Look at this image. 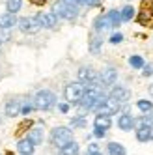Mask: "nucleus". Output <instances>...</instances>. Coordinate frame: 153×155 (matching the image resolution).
<instances>
[{
    "instance_id": "nucleus-32",
    "label": "nucleus",
    "mask_w": 153,
    "mask_h": 155,
    "mask_svg": "<svg viewBox=\"0 0 153 155\" xmlns=\"http://www.w3.org/2000/svg\"><path fill=\"white\" fill-rule=\"evenodd\" d=\"M105 135H106V131H105V129H99V127H95V129H93V137H95V138H103Z\"/></svg>"
},
{
    "instance_id": "nucleus-19",
    "label": "nucleus",
    "mask_w": 153,
    "mask_h": 155,
    "mask_svg": "<svg viewBox=\"0 0 153 155\" xmlns=\"http://www.w3.org/2000/svg\"><path fill=\"white\" fill-rule=\"evenodd\" d=\"M119 17H122V23L133 21V17H135V8L133 6H123L122 9H119Z\"/></svg>"
},
{
    "instance_id": "nucleus-6",
    "label": "nucleus",
    "mask_w": 153,
    "mask_h": 155,
    "mask_svg": "<svg viewBox=\"0 0 153 155\" xmlns=\"http://www.w3.org/2000/svg\"><path fill=\"white\" fill-rule=\"evenodd\" d=\"M17 25H19V30L23 32V34H30V36L37 34V32L41 30V26H39L36 17H23V19L17 21Z\"/></svg>"
},
{
    "instance_id": "nucleus-37",
    "label": "nucleus",
    "mask_w": 153,
    "mask_h": 155,
    "mask_svg": "<svg viewBox=\"0 0 153 155\" xmlns=\"http://www.w3.org/2000/svg\"><path fill=\"white\" fill-rule=\"evenodd\" d=\"M86 155H103V153H101V151H88Z\"/></svg>"
},
{
    "instance_id": "nucleus-23",
    "label": "nucleus",
    "mask_w": 153,
    "mask_h": 155,
    "mask_svg": "<svg viewBox=\"0 0 153 155\" xmlns=\"http://www.w3.org/2000/svg\"><path fill=\"white\" fill-rule=\"evenodd\" d=\"M146 116H142L140 121H135V125H148V127H153V110L149 112H144Z\"/></svg>"
},
{
    "instance_id": "nucleus-27",
    "label": "nucleus",
    "mask_w": 153,
    "mask_h": 155,
    "mask_svg": "<svg viewBox=\"0 0 153 155\" xmlns=\"http://www.w3.org/2000/svg\"><path fill=\"white\" fill-rule=\"evenodd\" d=\"M108 17H110L114 28L119 26V23H122V17H119V12H118V9H110V12H108Z\"/></svg>"
},
{
    "instance_id": "nucleus-29",
    "label": "nucleus",
    "mask_w": 153,
    "mask_h": 155,
    "mask_svg": "<svg viewBox=\"0 0 153 155\" xmlns=\"http://www.w3.org/2000/svg\"><path fill=\"white\" fill-rule=\"evenodd\" d=\"M84 125H86V120H84V116L71 120V127H84Z\"/></svg>"
},
{
    "instance_id": "nucleus-8",
    "label": "nucleus",
    "mask_w": 153,
    "mask_h": 155,
    "mask_svg": "<svg viewBox=\"0 0 153 155\" xmlns=\"http://www.w3.org/2000/svg\"><path fill=\"white\" fill-rule=\"evenodd\" d=\"M93 28H95V32H105V30L114 28V25H112L110 17H108V13H105V15H99V17H97V19L93 21Z\"/></svg>"
},
{
    "instance_id": "nucleus-40",
    "label": "nucleus",
    "mask_w": 153,
    "mask_h": 155,
    "mask_svg": "<svg viewBox=\"0 0 153 155\" xmlns=\"http://www.w3.org/2000/svg\"><path fill=\"white\" fill-rule=\"evenodd\" d=\"M149 94H151V95H153V84H151V86H149Z\"/></svg>"
},
{
    "instance_id": "nucleus-9",
    "label": "nucleus",
    "mask_w": 153,
    "mask_h": 155,
    "mask_svg": "<svg viewBox=\"0 0 153 155\" xmlns=\"http://www.w3.org/2000/svg\"><path fill=\"white\" fill-rule=\"evenodd\" d=\"M34 150H36V144L32 142L28 137L26 138H21L17 142V151L21 155H34Z\"/></svg>"
},
{
    "instance_id": "nucleus-1",
    "label": "nucleus",
    "mask_w": 153,
    "mask_h": 155,
    "mask_svg": "<svg viewBox=\"0 0 153 155\" xmlns=\"http://www.w3.org/2000/svg\"><path fill=\"white\" fill-rule=\"evenodd\" d=\"M84 92H86L84 82H80V81H76V82H69L67 86H65V90H63L65 101H67L69 105H79V101L82 99Z\"/></svg>"
},
{
    "instance_id": "nucleus-22",
    "label": "nucleus",
    "mask_w": 153,
    "mask_h": 155,
    "mask_svg": "<svg viewBox=\"0 0 153 155\" xmlns=\"http://www.w3.org/2000/svg\"><path fill=\"white\" fill-rule=\"evenodd\" d=\"M108 153L110 155H125V146H122L119 142H110L108 144Z\"/></svg>"
},
{
    "instance_id": "nucleus-10",
    "label": "nucleus",
    "mask_w": 153,
    "mask_h": 155,
    "mask_svg": "<svg viewBox=\"0 0 153 155\" xmlns=\"http://www.w3.org/2000/svg\"><path fill=\"white\" fill-rule=\"evenodd\" d=\"M99 79H101V82H103L105 86H112V84L116 82V79H118V71H116L114 68H105V69L99 73Z\"/></svg>"
},
{
    "instance_id": "nucleus-26",
    "label": "nucleus",
    "mask_w": 153,
    "mask_h": 155,
    "mask_svg": "<svg viewBox=\"0 0 153 155\" xmlns=\"http://www.w3.org/2000/svg\"><path fill=\"white\" fill-rule=\"evenodd\" d=\"M136 107H138V110H142V112H149V110H153V103L148 101V99H140V101H136Z\"/></svg>"
},
{
    "instance_id": "nucleus-11",
    "label": "nucleus",
    "mask_w": 153,
    "mask_h": 155,
    "mask_svg": "<svg viewBox=\"0 0 153 155\" xmlns=\"http://www.w3.org/2000/svg\"><path fill=\"white\" fill-rule=\"evenodd\" d=\"M110 95H112L114 99H118V101L123 105V103H127V101H129L131 92L127 90L125 86H114V88H112V92H110Z\"/></svg>"
},
{
    "instance_id": "nucleus-35",
    "label": "nucleus",
    "mask_w": 153,
    "mask_h": 155,
    "mask_svg": "<svg viewBox=\"0 0 153 155\" xmlns=\"http://www.w3.org/2000/svg\"><path fill=\"white\" fill-rule=\"evenodd\" d=\"M99 2H101V0H84V4H86V6H90V8L97 6V4H99Z\"/></svg>"
},
{
    "instance_id": "nucleus-41",
    "label": "nucleus",
    "mask_w": 153,
    "mask_h": 155,
    "mask_svg": "<svg viewBox=\"0 0 153 155\" xmlns=\"http://www.w3.org/2000/svg\"><path fill=\"white\" fill-rule=\"evenodd\" d=\"M0 124H2V118H0Z\"/></svg>"
},
{
    "instance_id": "nucleus-16",
    "label": "nucleus",
    "mask_w": 153,
    "mask_h": 155,
    "mask_svg": "<svg viewBox=\"0 0 153 155\" xmlns=\"http://www.w3.org/2000/svg\"><path fill=\"white\" fill-rule=\"evenodd\" d=\"M79 151H80L79 144H76L75 140H71V142L65 144V146H62V148H60L58 155H79Z\"/></svg>"
},
{
    "instance_id": "nucleus-4",
    "label": "nucleus",
    "mask_w": 153,
    "mask_h": 155,
    "mask_svg": "<svg viewBox=\"0 0 153 155\" xmlns=\"http://www.w3.org/2000/svg\"><path fill=\"white\" fill-rule=\"evenodd\" d=\"M54 105H56V95L49 90H41L34 97V108H37V110H49Z\"/></svg>"
},
{
    "instance_id": "nucleus-25",
    "label": "nucleus",
    "mask_w": 153,
    "mask_h": 155,
    "mask_svg": "<svg viewBox=\"0 0 153 155\" xmlns=\"http://www.w3.org/2000/svg\"><path fill=\"white\" fill-rule=\"evenodd\" d=\"M101 43H103V41H101V38H99V36H97V38L93 36V38L90 39V52L97 54V52L101 51Z\"/></svg>"
},
{
    "instance_id": "nucleus-12",
    "label": "nucleus",
    "mask_w": 153,
    "mask_h": 155,
    "mask_svg": "<svg viewBox=\"0 0 153 155\" xmlns=\"http://www.w3.org/2000/svg\"><path fill=\"white\" fill-rule=\"evenodd\" d=\"M118 127L122 129V131H133V127H135V118L131 116L129 112H123L122 116L118 118Z\"/></svg>"
},
{
    "instance_id": "nucleus-18",
    "label": "nucleus",
    "mask_w": 153,
    "mask_h": 155,
    "mask_svg": "<svg viewBox=\"0 0 153 155\" xmlns=\"http://www.w3.org/2000/svg\"><path fill=\"white\" fill-rule=\"evenodd\" d=\"M43 137H45V135H43V127H32L30 133H28V138L34 142L36 146L43 142Z\"/></svg>"
},
{
    "instance_id": "nucleus-17",
    "label": "nucleus",
    "mask_w": 153,
    "mask_h": 155,
    "mask_svg": "<svg viewBox=\"0 0 153 155\" xmlns=\"http://www.w3.org/2000/svg\"><path fill=\"white\" fill-rule=\"evenodd\" d=\"M76 75H79V81H80V82H90V81L97 79V73H95L92 68H80Z\"/></svg>"
},
{
    "instance_id": "nucleus-20",
    "label": "nucleus",
    "mask_w": 153,
    "mask_h": 155,
    "mask_svg": "<svg viewBox=\"0 0 153 155\" xmlns=\"http://www.w3.org/2000/svg\"><path fill=\"white\" fill-rule=\"evenodd\" d=\"M149 129L151 127H148V125H138V129H136V140L138 142H148L149 140Z\"/></svg>"
},
{
    "instance_id": "nucleus-39",
    "label": "nucleus",
    "mask_w": 153,
    "mask_h": 155,
    "mask_svg": "<svg viewBox=\"0 0 153 155\" xmlns=\"http://www.w3.org/2000/svg\"><path fill=\"white\" fill-rule=\"evenodd\" d=\"M149 140H153V127L149 129Z\"/></svg>"
},
{
    "instance_id": "nucleus-21",
    "label": "nucleus",
    "mask_w": 153,
    "mask_h": 155,
    "mask_svg": "<svg viewBox=\"0 0 153 155\" xmlns=\"http://www.w3.org/2000/svg\"><path fill=\"white\" fill-rule=\"evenodd\" d=\"M23 8V0H8L6 2V12L8 13H17Z\"/></svg>"
},
{
    "instance_id": "nucleus-38",
    "label": "nucleus",
    "mask_w": 153,
    "mask_h": 155,
    "mask_svg": "<svg viewBox=\"0 0 153 155\" xmlns=\"http://www.w3.org/2000/svg\"><path fill=\"white\" fill-rule=\"evenodd\" d=\"M32 2H34V4H37V6H41L43 2H45V0H32Z\"/></svg>"
},
{
    "instance_id": "nucleus-36",
    "label": "nucleus",
    "mask_w": 153,
    "mask_h": 155,
    "mask_svg": "<svg viewBox=\"0 0 153 155\" xmlns=\"http://www.w3.org/2000/svg\"><path fill=\"white\" fill-rule=\"evenodd\" d=\"M88 151H101V150H99V144H95V142L90 144V146H88Z\"/></svg>"
},
{
    "instance_id": "nucleus-34",
    "label": "nucleus",
    "mask_w": 153,
    "mask_h": 155,
    "mask_svg": "<svg viewBox=\"0 0 153 155\" xmlns=\"http://www.w3.org/2000/svg\"><path fill=\"white\" fill-rule=\"evenodd\" d=\"M60 112L67 114V112H69V103H62V105H60Z\"/></svg>"
},
{
    "instance_id": "nucleus-13",
    "label": "nucleus",
    "mask_w": 153,
    "mask_h": 155,
    "mask_svg": "<svg viewBox=\"0 0 153 155\" xmlns=\"http://www.w3.org/2000/svg\"><path fill=\"white\" fill-rule=\"evenodd\" d=\"M17 25V19H15V13H2L0 15V28L2 30H9V28H13Z\"/></svg>"
},
{
    "instance_id": "nucleus-2",
    "label": "nucleus",
    "mask_w": 153,
    "mask_h": 155,
    "mask_svg": "<svg viewBox=\"0 0 153 155\" xmlns=\"http://www.w3.org/2000/svg\"><path fill=\"white\" fill-rule=\"evenodd\" d=\"M73 140V131L71 127H54L50 131V144L52 146H56L58 150L62 146H65L67 142Z\"/></svg>"
},
{
    "instance_id": "nucleus-3",
    "label": "nucleus",
    "mask_w": 153,
    "mask_h": 155,
    "mask_svg": "<svg viewBox=\"0 0 153 155\" xmlns=\"http://www.w3.org/2000/svg\"><path fill=\"white\" fill-rule=\"evenodd\" d=\"M52 12L56 13L58 19L73 21V19L79 17V8H76V6H71V4H67V2H63V0H58V2H54Z\"/></svg>"
},
{
    "instance_id": "nucleus-42",
    "label": "nucleus",
    "mask_w": 153,
    "mask_h": 155,
    "mask_svg": "<svg viewBox=\"0 0 153 155\" xmlns=\"http://www.w3.org/2000/svg\"><path fill=\"white\" fill-rule=\"evenodd\" d=\"M0 43H2V39H0Z\"/></svg>"
},
{
    "instance_id": "nucleus-14",
    "label": "nucleus",
    "mask_w": 153,
    "mask_h": 155,
    "mask_svg": "<svg viewBox=\"0 0 153 155\" xmlns=\"http://www.w3.org/2000/svg\"><path fill=\"white\" fill-rule=\"evenodd\" d=\"M21 114V101H17V99H11V101L6 103V116L9 118H15Z\"/></svg>"
},
{
    "instance_id": "nucleus-31",
    "label": "nucleus",
    "mask_w": 153,
    "mask_h": 155,
    "mask_svg": "<svg viewBox=\"0 0 153 155\" xmlns=\"http://www.w3.org/2000/svg\"><path fill=\"white\" fill-rule=\"evenodd\" d=\"M122 41H123V36L119 34V32H118V34H112V36H110V43H112V45H118V43H122Z\"/></svg>"
},
{
    "instance_id": "nucleus-24",
    "label": "nucleus",
    "mask_w": 153,
    "mask_h": 155,
    "mask_svg": "<svg viewBox=\"0 0 153 155\" xmlns=\"http://www.w3.org/2000/svg\"><path fill=\"white\" fill-rule=\"evenodd\" d=\"M129 65L135 68V69H142V68H144V58L138 56V54H135V56L129 58Z\"/></svg>"
},
{
    "instance_id": "nucleus-33",
    "label": "nucleus",
    "mask_w": 153,
    "mask_h": 155,
    "mask_svg": "<svg viewBox=\"0 0 153 155\" xmlns=\"http://www.w3.org/2000/svg\"><path fill=\"white\" fill-rule=\"evenodd\" d=\"M63 2H67V4H71V6H76V8H79L80 4H84V0H63Z\"/></svg>"
},
{
    "instance_id": "nucleus-15",
    "label": "nucleus",
    "mask_w": 153,
    "mask_h": 155,
    "mask_svg": "<svg viewBox=\"0 0 153 155\" xmlns=\"http://www.w3.org/2000/svg\"><path fill=\"white\" fill-rule=\"evenodd\" d=\"M110 125H112V120L106 114H97L95 120H93V127H99V129L106 131V129H110Z\"/></svg>"
},
{
    "instance_id": "nucleus-5",
    "label": "nucleus",
    "mask_w": 153,
    "mask_h": 155,
    "mask_svg": "<svg viewBox=\"0 0 153 155\" xmlns=\"http://www.w3.org/2000/svg\"><path fill=\"white\" fill-rule=\"evenodd\" d=\"M119 108H122V103L118 101V99H114L112 95H108V97H105V101L103 103H99L93 110L97 114H106V116H112V114H116V112H119Z\"/></svg>"
},
{
    "instance_id": "nucleus-7",
    "label": "nucleus",
    "mask_w": 153,
    "mask_h": 155,
    "mask_svg": "<svg viewBox=\"0 0 153 155\" xmlns=\"http://www.w3.org/2000/svg\"><path fill=\"white\" fill-rule=\"evenodd\" d=\"M36 19H37V23H39L41 28L52 30V28H56V25H58V17H56V13H54V12H45V13L39 12L36 15Z\"/></svg>"
},
{
    "instance_id": "nucleus-28",
    "label": "nucleus",
    "mask_w": 153,
    "mask_h": 155,
    "mask_svg": "<svg viewBox=\"0 0 153 155\" xmlns=\"http://www.w3.org/2000/svg\"><path fill=\"white\" fill-rule=\"evenodd\" d=\"M32 108H34V103H32V105H30V103H24V105L21 103V114H23V116L30 114V112H32Z\"/></svg>"
},
{
    "instance_id": "nucleus-30",
    "label": "nucleus",
    "mask_w": 153,
    "mask_h": 155,
    "mask_svg": "<svg viewBox=\"0 0 153 155\" xmlns=\"http://www.w3.org/2000/svg\"><path fill=\"white\" fill-rule=\"evenodd\" d=\"M142 75L144 77H151L153 75V64H144V68H142Z\"/></svg>"
}]
</instances>
